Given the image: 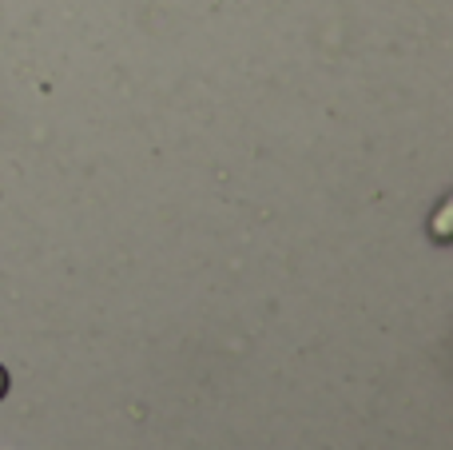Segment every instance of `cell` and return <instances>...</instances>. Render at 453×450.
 Returning a JSON list of instances; mask_svg holds the SVG:
<instances>
[{
    "label": "cell",
    "instance_id": "6da1fadb",
    "mask_svg": "<svg viewBox=\"0 0 453 450\" xmlns=\"http://www.w3.org/2000/svg\"><path fill=\"white\" fill-rule=\"evenodd\" d=\"M4 391H8V371L0 367V399H4Z\"/></svg>",
    "mask_w": 453,
    "mask_h": 450
}]
</instances>
